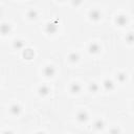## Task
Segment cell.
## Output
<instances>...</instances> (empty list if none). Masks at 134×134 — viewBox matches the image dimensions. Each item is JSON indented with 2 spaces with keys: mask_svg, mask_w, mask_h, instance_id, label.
<instances>
[{
  "mask_svg": "<svg viewBox=\"0 0 134 134\" xmlns=\"http://www.w3.org/2000/svg\"><path fill=\"white\" fill-rule=\"evenodd\" d=\"M0 29H1L2 35H7V34H9V31L12 30V27H10V25H9L8 23H2Z\"/></svg>",
  "mask_w": 134,
  "mask_h": 134,
  "instance_id": "8fae6325",
  "label": "cell"
},
{
  "mask_svg": "<svg viewBox=\"0 0 134 134\" xmlns=\"http://www.w3.org/2000/svg\"><path fill=\"white\" fill-rule=\"evenodd\" d=\"M88 50H89V52H90V53H97V52L100 50V47H99V45H98L97 43L92 42V43L89 45Z\"/></svg>",
  "mask_w": 134,
  "mask_h": 134,
  "instance_id": "ba28073f",
  "label": "cell"
},
{
  "mask_svg": "<svg viewBox=\"0 0 134 134\" xmlns=\"http://www.w3.org/2000/svg\"><path fill=\"white\" fill-rule=\"evenodd\" d=\"M89 91H90V92H93V93L97 92V91H98V85H97L96 83H91V84H89Z\"/></svg>",
  "mask_w": 134,
  "mask_h": 134,
  "instance_id": "e0dca14e",
  "label": "cell"
},
{
  "mask_svg": "<svg viewBox=\"0 0 134 134\" xmlns=\"http://www.w3.org/2000/svg\"><path fill=\"white\" fill-rule=\"evenodd\" d=\"M82 2H83V0H71V3L73 6H79Z\"/></svg>",
  "mask_w": 134,
  "mask_h": 134,
  "instance_id": "ffe728a7",
  "label": "cell"
},
{
  "mask_svg": "<svg viewBox=\"0 0 134 134\" xmlns=\"http://www.w3.org/2000/svg\"><path fill=\"white\" fill-rule=\"evenodd\" d=\"M111 132H118V129H113L111 130Z\"/></svg>",
  "mask_w": 134,
  "mask_h": 134,
  "instance_id": "44dd1931",
  "label": "cell"
},
{
  "mask_svg": "<svg viewBox=\"0 0 134 134\" xmlns=\"http://www.w3.org/2000/svg\"><path fill=\"white\" fill-rule=\"evenodd\" d=\"M43 73H44L45 76H47V77H51V76L54 75V73H55V69H54V67H53L52 65H47V66L44 67V69H43Z\"/></svg>",
  "mask_w": 134,
  "mask_h": 134,
  "instance_id": "7a4b0ae2",
  "label": "cell"
},
{
  "mask_svg": "<svg viewBox=\"0 0 134 134\" xmlns=\"http://www.w3.org/2000/svg\"><path fill=\"white\" fill-rule=\"evenodd\" d=\"M76 119L80 121V122H84V121H86L87 119H88V114H87V112L86 111H80L77 114H76Z\"/></svg>",
  "mask_w": 134,
  "mask_h": 134,
  "instance_id": "9c48e42d",
  "label": "cell"
},
{
  "mask_svg": "<svg viewBox=\"0 0 134 134\" xmlns=\"http://www.w3.org/2000/svg\"><path fill=\"white\" fill-rule=\"evenodd\" d=\"M9 111H10V113H12L13 115L17 116V115H19V114L21 113V107H20V105H18V104H13V105L9 107Z\"/></svg>",
  "mask_w": 134,
  "mask_h": 134,
  "instance_id": "8992f818",
  "label": "cell"
},
{
  "mask_svg": "<svg viewBox=\"0 0 134 134\" xmlns=\"http://www.w3.org/2000/svg\"><path fill=\"white\" fill-rule=\"evenodd\" d=\"M68 59H69V61H71V62H77V61L80 60V54H79L77 52H75V51L70 52L69 55H68Z\"/></svg>",
  "mask_w": 134,
  "mask_h": 134,
  "instance_id": "5bb4252c",
  "label": "cell"
},
{
  "mask_svg": "<svg viewBox=\"0 0 134 134\" xmlns=\"http://www.w3.org/2000/svg\"><path fill=\"white\" fill-rule=\"evenodd\" d=\"M38 92L41 96H45L49 93V88L46 86V85H41L39 88H38Z\"/></svg>",
  "mask_w": 134,
  "mask_h": 134,
  "instance_id": "30bf717a",
  "label": "cell"
},
{
  "mask_svg": "<svg viewBox=\"0 0 134 134\" xmlns=\"http://www.w3.org/2000/svg\"><path fill=\"white\" fill-rule=\"evenodd\" d=\"M22 57L25 60H31L35 57V51L31 48H25L23 50V52H22Z\"/></svg>",
  "mask_w": 134,
  "mask_h": 134,
  "instance_id": "5b68a950",
  "label": "cell"
},
{
  "mask_svg": "<svg viewBox=\"0 0 134 134\" xmlns=\"http://www.w3.org/2000/svg\"><path fill=\"white\" fill-rule=\"evenodd\" d=\"M70 91H71V93H73V94L79 93V92L81 91V85H80L79 83H72V84L70 85Z\"/></svg>",
  "mask_w": 134,
  "mask_h": 134,
  "instance_id": "4fadbf2b",
  "label": "cell"
},
{
  "mask_svg": "<svg viewBox=\"0 0 134 134\" xmlns=\"http://www.w3.org/2000/svg\"><path fill=\"white\" fill-rule=\"evenodd\" d=\"M103 86H104V88H105L107 91H111V90L114 89V83H113V81H111V80H109V79H106V80L103 82Z\"/></svg>",
  "mask_w": 134,
  "mask_h": 134,
  "instance_id": "52a82bcc",
  "label": "cell"
},
{
  "mask_svg": "<svg viewBox=\"0 0 134 134\" xmlns=\"http://www.w3.org/2000/svg\"><path fill=\"white\" fill-rule=\"evenodd\" d=\"M133 108H134V104H133Z\"/></svg>",
  "mask_w": 134,
  "mask_h": 134,
  "instance_id": "603a6c76",
  "label": "cell"
},
{
  "mask_svg": "<svg viewBox=\"0 0 134 134\" xmlns=\"http://www.w3.org/2000/svg\"><path fill=\"white\" fill-rule=\"evenodd\" d=\"M60 1H64V0H60Z\"/></svg>",
  "mask_w": 134,
  "mask_h": 134,
  "instance_id": "7402d4cb",
  "label": "cell"
},
{
  "mask_svg": "<svg viewBox=\"0 0 134 134\" xmlns=\"http://www.w3.org/2000/svg\"><path fill=\"white\" fill-rule=\"evenodd\" d=\"M116 79L118 80V82L124 83L125 81H127V73L126 72H118L116 75Z\"/></svg>",
  "mask_w": 134,
  "mask_h": 134,
  "instance_id": "2e32d148",
  "label": "cell"
},
{
  "mask_svg": "<svg viewBox=\"0 0 134 134\" xmlns=\"http://www.w3.org/2000/svg\"><path fill=\"white\" fill-rule=\"evenodd\" d=\"M126 41L130 44L134 43V32H128L126 36Z\"/></svg>",
  "mask_w": 134,
  "mask_h": 134,
  "instance_id": "ac0fdd59",
  "label": "cell"
},
{
  "mask_svg": "<svg viewBox=\"0 0 134 134\" xmlns=\"http://www.w3.org/2000/svg\"><path fill=\"white\" fill-rule=\"evenodd\" d=\"M100 17H102V14H100V12L98 9H91L89 12V18H90V20L97 21V20L100 19Z\"/></svg>",
  "mask_w": 134,
  "mask_h": 134,
  "instance_id": "3957f363",
  "label": "cell"
},
{
  "mask_svg": "<svg viewBox=\"0 0 134 134\" xmlns=\"http://www.w3.org/2000/svg\"><path fill=\"white\" fill-rule=\"evenodd\" d=\"M94 128L97 129V130L103 129V128H104V121H103L102 119H97V120H95V122H94Z\"/></svg>",
  "mask_w": 134,
  "mask_h": 134,
  "instance_id": "d6986e66",
  "label": "cell"
},
{
  "mask_svg": "<svg viewBox=\"0 0 134 134\" xmlns=\"http://www.w3.org/2000/svg\"><path fill=\"white\" fill-rule=\"evenodd\" d=\"M57 30H58V25L54 22H48L45 26V31L49 35H52L54 32H57Z\"/></svg>",
  "mask_w": 134,
  "mask_h": 134,
  "instance_id": "6da1fadb",
  "label": "cell"
},
{
  "mask_svg": "<svg viewBox=\"0 0 134 134\" xmlns=\"http://www.w3.org/2000/svg\"><path fill=\"white\" fill-rule=\"evenodd\" d=\"M27 17H28V19H30V20H35V19H37V17H38V12L35 10V9H29V10L27 12Z\"/></svg>",
  "mask_w": 134,
  "mask_h": 134,
  "instance_id": "9a60e30c",
  "label": "cell"
},
{
  "mask_svg": "<svg viewBox=\"0 0 134 134\" xmlns=\"http://www.w3.org/2000/svg\"><path fill=\"white\" fill-rule=\"evenodd\" d=\"M23 46H24V41H23V40H21V39H16V40H14V42H13V47H14L15 49H21Z\"/></svg>",
  "mask_w": 134,
  "mask_h": 134,
  "instance_id": "7c38bea8",
  "label": "cell"
},
{
  "mask_svg": "<svg viewBox=\"0 0 134 134\" xmlns=\"http://www.w3.org/2000/svg\"><path fill=\"white\" fill-rule=\"evenodd\" d=\"M115 22L119 26H125L128 23V17L126 15H118L115 19Z\"/></svg>",
  "mask_w": 134,
  "mask_h": 134,
  "instance_id": "277c9868",
  "label": "cell"
}]
</instances>
